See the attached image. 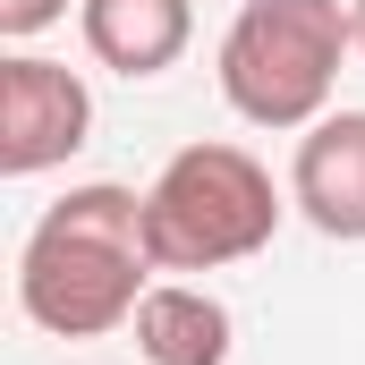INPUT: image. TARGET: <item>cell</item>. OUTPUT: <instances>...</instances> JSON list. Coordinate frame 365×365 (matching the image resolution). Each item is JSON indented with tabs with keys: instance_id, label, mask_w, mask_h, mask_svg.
Masks as SVG:
<instances>
[{
	"instance_id": "1",
	"label": "cell",
	"mask_w": 365,
	"mask_h": 365,
	"mask_svg": "<svg viewBox=\"0 0 365 365\" xmlns=\"http://www.w3.org/2000/svg\"><path fill=\"white\" fill-rule=\"evenodd\" d=\"M153 247H145V195L136 187H68L43 204V221L17 247V314L51 340H102L136 323L153 289Z\"/></svg>"
},
{
	"instance_id": "2",
	"label": "cell",
	"mask_w": 365,
	"mask_h": 365,
	"mask_svg": "<svg viewBox=\"0 0 365 365\" xmlns=\"http://www.w3.org/2000/svg\"><path fill=\"white\" fill-rule=\"evenodd\" d=\"M349 51H357V26H349L340 0H238L212 77H221V102L247 128L306 136L331 110Z\"/></svg>"
},
{
	"instance_id": "3",
	"label": "cell",
	"mask_w": 365,
	"mask_h": 365,
	"mask_svg": "<svg viewBox=\"0 0 365 365\" xmlns=\"http://www.w3.org/2000/svg\"><path fill=\"white\" fill-rule=\"evenodd\" d=\"M280 212L272 170L247 145H179L145 187V247L162 272H221L272 247Z\"/></svg>"
},
{
	"instance_id": "4",
	"label": "cell",
	"mask_w": 365,
	"mask_h": 365,
	"mask_svg": "<svg viewBox=\"0 0 365 365\" xmlns=\"http://www.w3.org/2000/svg\"><path fill=\"white\" fill-rule=\"evenodd\" d=\"M93 136V93L60 60H0V179H43Z\"/></svg>"
},
{
	"instance_id": "5",
	"label": "cell",
	"mask_w": 365,
	"mask_h": 365,
	"mask_svg": "<svg viewBox=\"0 0 365 365\" xmlns=\"http://www.w3.org/2000/svg\"><path fill=\"white\" fill-rule=\"evenodd\" d=\"M289 204H297L323 238L365 247V110H323V119L297 136Z\"/></svg>"
},
{
	"instance_id": "6",
	"label": "cell",
	"mask_w": 365,
	"mask_h": 365,
	"mask_svg": "<svg viewBox=\"0 0 365 365\" xmlns=\"http://www.w3.org/2000/svg\"><path fill=\"white\" fill-rule=\"evenodd\" d=\"M77 26L110 77H162L195 43V0H77Z\"/></svg>"
},
{
	"instance_id": "7",
	"label": "cell",
	"mask_w": 365,
	"mask_h": 365,
	"mask_svg": "<svg viewBox=\"0 0 365 365\" xmlns=\"http://www.w3.org/2000/svg\"><path fill=\"white\" fill-rule=\"evenodd\" d=\"M128 331L145 365H230V306L195 280H153Z\"/></svg>"
},
{
	"instance_id": "8",
	"label": "cell",
	"mask_w": 365,
	"mask_h": 365,
	"mask_svg": "<svg viewBox=\"0 0 365 365\" xmlns=\"http://www.w3.org/2000/svg\"><path fill=\"white\" fill-rule=\"evenodd\" d=\"M68 17V0H0V34L9 43H34L43 26H60Z\"/></svg>"
},
{
	"instance_id": "9",
	"label": "cell",
	"mask_w": 365,
	"mask_h": 365,
	"mask_svg": "<svg viewBox=\"0 0 365 365\" xmlns=\"http://www.w3.org/2000/svg\"><path fill=\"white\" fill-rule=\"evenodd\" d=\"M349 26H357V51H365V0H349Z\"/></svg>"
}]
</instances>
